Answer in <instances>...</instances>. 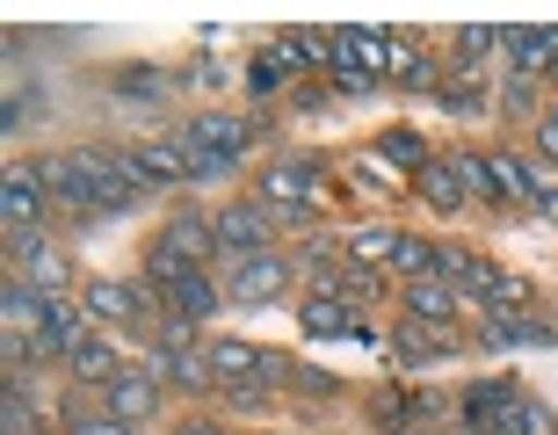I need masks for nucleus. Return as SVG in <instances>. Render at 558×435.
I'll use <instances>...</instances> for the list:
<instances>
[{
	"mask_svg": "<svg viewBox=\"0 0 558 435\" xmlns=\"http://www.w3.org/2000/svg\"><path fill=\"white\" fill-rule=\"evenodd\" d=\"M319 182H327V167H319V160H276L269 174H262V210L283 218V226H298V232H312Z\"/></svg>",
	"mask_w": 558,
	"mask_h": 435,
	"instance_id": "f257e3e1",
	"label": "nucleus"
},
{
	"mask_svg": "<svg viewBox=\"0 0 558 435\" xmlns=\"http://www.w3.org/2000/svg\"><path fill=\"white\" fill-rule=\"evenodd\" d=\"M218 305H226V298H218V283H210L204 269H189L182 283L167 290V312H174V319H189V327H196V319H210Z\"/></svg>",
	"mask_w": 558,
	"mask_h": 435,
	"instance_id": "a211bd4d",
	"label": "nucleus"
},
{
	"mask_svg": "<svg viewBox=\"0 0 558 435\" xmlns=\"http://www.w3.org/2000/svg\"><path fill=\"white\" fill-rule=\"evenodd\" d=\"M486 167H494V189H500V196H522V204H537V196H544V182L515 160V153H486Z\"/></svg>",
	"mask_w": 558,
	"mask_h": 435,
	"instance_id": "b1692460",
	"label": "nucleus"
},
{
	"mask_svg": "<svg viewBox=\"0 0 558 435\" xmlns=\"http://www.w3.org/2000/svg\"><path fill=\"white\" fill-rule=\"evenodd\" d=\"M551 124H558V109H551Z\"/></svg>",
	"mask_w": 558,
	"mask_h": 435,
	"instance_id": "79ce46f5",
	"label": "nucleus"
},
{
	"mask_svg": "<svg viewBox=\"0 0 558 435\" xmlns=\"http://www.w3.org/2000/svg\"><path fill=\"white\" fill-rule=\"evenodd\" d=\"M290 73H298V59L283 51V37H269V44L247 59V73H240V81H247V95H283Z\"/></svg>",
	"mask_w": 558,
	"mask_h": 435,
	"instance_id": "ddd939ff",
	"label": "nucleus"
},
{
	"mask_svg": "<svg viewBox=\"0 0 558 435\" xmlns=\"http://www.w3.org/2000/svg\"><path fill=\"white\" fill-rule=\"evenodd\" d=\"M283 51L298 59V73H312V65H341V51H333V29H283Z\"/></svg>",
	"mask_w": 558,
	"mask_h": 435,
	"instance_id": "4be33fe9",
	"label": "nucleus"
},
{
	"mask_svg": "<svg viewBox=\"0 0 558 435\" xmlns=\"http://www.w3.org/2000/svg\"><path fill=\"white\" fill-rule=\"evenodd\" d=\"M450 44H457V59H464V65H486L500 51V29H494V22H464Z\"/></svg>",
	"mask_w": 558,
	"mask_h": 435,
	"instance_id": "c756f323",
	"label": "nucleus"
},
{
	"mask_svg": "<svg viewBox=\"0 0 558 435\" xmlns=\"http://www.w3.org/2000/svg\"><path fill=\"white\" fill-rule=\"evenodd\" d=\"M341 247H349L355 262H363V269L377 276V262H392V254H399V232H392V226H355L349 240H341Z\"/></svg>",
	"mask_w": 558,
	"mask_h": 435,
	"instance_id": "a878e982",
	"label": "nucleus"
},
{
	"mask_svg": "<svg viewBox=\"0 0 558 435\" xmlns=\"http://www.w3.org/2000/svg\"><path fill=\"white\" fill-rule=\"evenodd\" d=\"M333 95H377V81L355 73V65H333Z\"/></svg>",
	"mask_w": 558,
	"mask_h": 435,
	"instance_id": "c9c22d12",
	"label": "nucleus"
},
{
	"mask_svg": "<svg viewBox=\"0 0 558 435\" xmlns=\"http://www.w3.org/2000/svg\"><path fill=\"white\" fill-rule=\"evenodd\" d=\"M167 247L182 254V262H204V254H218V226L210 218H196V210H182V218H167V232H160Z\"/></svg>",
	"mask_w": 558,
	"mask_h": 435,
	"instance_id": "6ab92c4d",
	"label": "nucleus"
},
{
	"mask_svg": "<svg viewBox=\"0 0 558 435\" xmlns=\"http://www.w3.org/2000/svg\"><path fill=\"white\" fill-rule=\"evenodd\" d=\"M174 435H218V428H210V421H182V428H174Z\"/></svg>",
	"mask_w": 558,
	"mask_h": 435,
	"instance_id": "ea45409f",
	"label": "nucleus"
},
{
	"mask_svg": "<svg viewBox=\"0 0 558 435\" xmlns=\"http://www.w3.org/2000/svg\"><path fill=\"white\" fill-rule=\"evenodd\" d=\"M44 312H51V298H44V290H29L22 276H8V283H0V319H8V334H37Z\"/></svg>",
	"mask_w": 558,
	"mask_h": 435,
	"instance_id": "2eb2a0df",
	"label": "nucleus"
},
{
	"mask_svg": "<svg viewBox=\"0 0 558 435\" xmlns=\"http://www.w3.org/2000/svg\"><path fill=\"white\" fill-rule=\"evenodd\" d=\"M392 269H399V283H421V276H435V240H421V232H399Z\"/></svg>",
	"mask_w": 558,
	"mask_h": 435,
	"instance_id": "cd10ccee",
	"label": "nucleus"
},
{
	"mask_svg": "<svg viewBox=\"0 0 558 435\" xmlns=\"http://www.w3.org/2000/svg\"><path fill=\"white\" fill-rule=\"evenodd\" d=\"M537 145H544V160H558V124H551V117L537 124Z\"/></svg>",
	"mask_w": 558,
	"mask_h": 435,
	"instance_id": "58836bf2",
	"label": "nucleus"
},
{
	"mask_svg": "<svg viewBox=\"0 0 558 435\" xmlns=\"http://www.w3.org/2000/svg\"><path fill=\"white\" fill-rule=\"evenodd\" d=\"M298 392H319V399H327V392H333V377H327V371H298Z\"/></svg>",
	"mask_w": 558,
	"mask_h": 435,
	"instance_id": "4c0bfd02",
	"label": "nucleus"
},
{
	"mask_svg": "<svg viewBox=\"0 0 558 435\" xmlns=\"http://www.w3.org/2000/svg\"><path fill=\"white\" fill-rule=\"evenodd\" d=\"M0 435H37V407L22 399V385H15V377L0 385Z\"/></svg>",
	"mask_w": 558,
	"mask_h": 435,
	"instance_id": "2f4dec72",
	"label": "nucleus"
},
{
	"mask_svg": "<svg viewBox=\"0 0 558 435\" xmlns=\"http://www.w3.org/2000/svg\"><path fill=\"white\" fill-rule=\"evenodd\" d=\"M515 385L508 377H478V385H464L457 392V414H464V428L472 435H508V414H515Z\"/></svg>",
	"mask_w": 558,
	"mask_h": 435,
	"instance_id": "39448f33",
	"label": "nucleus"
},
{
	"mask_svg": "<svg viewBox=\"0 0 558 435\" xmlns=\"http://www.w3.org/2000/svg\"><path fill=\"white\" fill-rule=\"evenodd\" d=\"M450 349H457V334H450V327H421V319H407V327L392 334V355L407 363V371H421L428 355H450Z\"/></svg>",
	"mask_w": 558,
	"mask_h": 435,
	"instance_id": "f3484780",
	"label": "nucleus"
},
{
	"mask_svg": "<svg viewBox=\"0 0 558 435\" xmlns=\"http://www.w3.org/2000/svg\"><path fill=\"white\" fill-rule=\"evenodd\" d=\"M500 51H515L522 81H544V73L558 65V22L551 29H500Z\"/></svg>",
	"mask_w": 558,
	"mask_h": 435,
	"instance_id": "9d476101",
	"label": "nucleus"
},
{
	"mask_svg": "<svg viewBox=\"0 0 558 435\" xmlns=\"http://www.w3.org/2000/svg\"><path fill=\"white\" fill-rule=\"evenodd\" d=\"M508 435H558V414H551V399H515V414H508Z\"/></svg>",
	"mask_w": 558,
	"mask_h": 435,
	"instance_id": "473e14b6",
	"label": "nucleus"
},
{
	"mask_svg": "<svg viewBox=\"0 0 558 435\" xmlns=\"http://www.w3.org/2000/svg\"><path fill=\"white\" fill-rule=\"evenodd\" d=\"M210 226H218V254H226L232 269H240V262H254V254H269V210L247 204V196H240V204H226Z\"/></svg>",
	"mask_w": 558,
	"mask_h": 435,
	"instance_id": "7ed1b4c3",
	"label": "nucleus"
},
{
	"mask_svg": "<svg viewBox=\"0 0 558 435\" xmlns=\"http://www.w3.org/2000/svg\"><path fill=\"white\" fill-rule=\"evenodd\" d=\"M8 254L22 262V283H29V290H44V298H65L73 269H65V254L51 247L37 226H29V232H8Z\"/></svg>",
	"mask_w": 558,
	"mask_h": 435,
	"instance_id": "20e7f679",
	"label": "nucleus"
},
{
	"mask_svg": "<svg viewBox=\"0 0 558 435\" xmlns=\"http://www.w3.org/2000/svg\"><path fill=\"white\" fill-rule=\"evenodd\" d=\"M333 51H341V65L371 73V81L392 73V37H385V29H333Z\"/></svg>",
	"mask_w": 558,
	"mask_h": 435,
	"instance_id": "9b49d317",
	"label": "nucleus"
},
{
	"mask_svg": "<svg viewBox=\"0 0 558 435\" xmlns=\"http://www.w3.org/2000/svg\"><path fill=\"white\" fill-rule=\"evenodd\" d=\"M407 189H414V196H428V210H442V218H457V210L472 204V196H464V182H457V167H450V160H428V167H421V174H414Z\"/></svg>",
	"mask_w": 558,
	"mask_h": 435,
	"instance_id": "4468645a",
	"label": "nucleus"
},
{
	"mask_svg": "<svg viewBox=\"0 0 558 435\" xmlns=\"http://www.w3.org/2000/svg\"><path fill=\"white\" fill-rule=\"evenodd\" d=\"M174 145H182V160H189V182H226V174H232V160H218V153L196 145L189 131H174Z\"/></svg>",
	"mask_w": 558,
	"mask_h": 435,
	"instance_id": "7c9ffc66",
	"label": "nucleus"
},
{
	"mask_svg": "<svg viewBox=\"0 0 558 435\" xmlns=\"http://www.w3.org/2000/svg\"><path fill=\"white\" fill-rule=\"evenodd\" d=\"M349 182H377V189H399V174L385 160H371V153H363V160H349Z\"/></svg>",
	"mask_w": 558,
	"mask_h": 435,
	"instance_id": "f704fd0d",
	"label": "nucleus"
},
{
	"mask_svg": "<svg viewBox=\"0 0 558 435\" xmlns=\"http://www.w3.org/2000/svg\"><path fill=\"white\" fill-rule=\"evenodd\" d=\"M102 392H109V414H117V421H145L153 407H160V385H153L145 371H124V377H109Z\"/></svg>",
	"mask_w": 558,
	"mask_h": 435,
	"instance_id": "dca6fc26",
	"label": "nucleus"
},
{
	"mask_svg": "<svg viewBox=\"0 0 558 435\" xmlns=\"http://www.w3.org/2000/svg\"><path fill=\"white\" fill-rule=\"evenodd\" d=\"M0 218H8V232H29L44 218V182L37 167H8L0 174Z\"/></svg>",
	"mask_w": 558,
	"mask_h": 435,
	"instance_id": "1a4fd4ad",
	"label": "nucleus"
},
{
	"mask_svg": "<svg viewBox=\"0 0 558 435\" xmlns=\"http://www.w3.org/2000/svg\"><path fill=\"white\" fill-rule=\"evenodd\" d=\"M530 95H537V81H522V73H508V95H500V102H508V109H530Z\"/></svg>",
	"mask_w": 558,
	"mask_h": 435,
	"instance_id": "e433bc0d",
	"label": "nucleus"
},
{
	"mask_svg": "<svg viewBox=\"0 0 558 435\" xmlns=\"http://www.w3.org/2000/svg\"><path fill=\"white\" fill-rule=\"evenodd\" d=\"M189 269H196V262H182V254L167 247V240H153V247H145V283L160 290V298H167V290H174V283H182Z\"/></svg>",
	"mask_w": 558,
	"mask_h": 435,
	"instance_id": "bb28decb",
	"label": "nucleus"
},
{
	"mask_svg": "<svg viewBox=\"0 0 558 435\" xmlns=\"http://www.w3.org/2000/svg\"><path fill=\"white\" fill-rule=\"evenodd\" d=\"M377 160H385V167H407V174H421L435 153H428V138H421V131L399 124V131H385V138H377Z\"/></svg>",
	"mask_w": 558,
	"mask_h": 435,
	"instance_id": "5701e85b",
	"label": "nucleus"
},
{
	"mask_svg": "<svg viewBox=\"0 0 558 435\" xmlns=\"http://www.w3.org/2000/svg\"><path fill=\"white\" fill-rule=\"evenodd\" d=\"M65 435H131V421H117L109 407H73V414H65Z\"/></svg>",
	"mask_w": 558,
	"mask_h": 435,
	"instance_id": "72a5a7b5",
	"label": "nucleus"
},
{
	"mask_svg": "<svg viewBox=\"0 0 558 435\" xmlns=\"http://www.w3.org/2000/svg\"><path fill=\"white\" fill-rule=\"evenodd\" d=\"M283 290H290L283 254H254V262L232 269V305H269V298H283Z\"/></svg>",
	"mask_w": 558,
	"mask_h": 435,
	"instance_id": "6e6552de",
	"label": "nucleus"
},
{
	"mask_svg": "<svg viewBox=\"0 0 558 435\" xmlns=\"http://www.w3.org/2000/svg\"><path fill=\"white\" fill-rule=\"evenodd\" d=\"M435 95H442L457 117H478V109H486V65H457V73H442Z\"/></svg>",
	"mask_w": 558,
	"mask_h": 435,
	"instance_id": "aec40b11",
	"label": "nucleus"
},
{
	"mask_svg": "<svg viewBox=\"0 0 558 435\" xmlns=\"http://www.w3.org/2000/svg\"><path fill=\"white\" fill-rule=\"evenodd\" d=\"M81 298H87L95 319H109V327H145L153 312H167V298L153 283H117V276H95Z\"/></svg>",
	"mask_w": 558,
	"mask_h": 435,
	"instance_id": "f03ea898",
	"label": "nucleus"
},
{
	"mask_svg": "<svg viewBox=\"0 0 558 435\" xmlns=\"http://www.w3.org/2000/svg\"><path fill=\"white\" fill-rule=\"evenodd\" d=\"M457 312H464V290H450L442 276H421V283H407V319H421V327H450Z\"/></svg>",
	"mask_w": 558,
	"mask_h": 435,
	"instance_id": "f8f14e48",
	"label": "nucleus"
},
{
	"mask_svg": "<svg viewBox=\"0 0 558 435\" xmlns=\"http://www.w3.org/2000/svg\"><path fill=\"white\" fill-rule=\"evenodd\" d=\"M65 371L87 377V385H109V377H124V371H117V349H109V341H95V334H87L81 349L65 355Z\"/></svg>",
	"mask_w": 558,
	"mask_h": 435,
	"instance_id": "393cba45",
	"label": "nucleus"
},
{
	"mask_svg": "<svg viewBox=\"0 0 558 435\" xmlns=\"http://www.w3.org/2000/svg\"><path fill=\"white\" fill-rule=\"evenodd\" d=\"M131 167H138L145 189H182L189 182V160H182V145H174V131L138 138V145H131Z\"/></svg>",
	"mask_w": 558,
	"mask_h": 435,
	"instance_id": "423d86ee",
	"label": "nucleus"
},
{
	"mask_svg": "<svg viewBox=\"0 0 558 435\" xmlns=\"http://www.w3.org/2000/svg\"><path fill=\"white\" fill-rule=\"evenodd\" d=\"M189 138L196 145H210V153H218V160H247V145L262 138V124H247V117H226V109H210V117H196V124H182Z\"/></svg>",
	"mask_w": 558,
	"mask_h": 435,
	"instance_id": "0eeeda50",
	"label": "nucleus"
},
{
	"mask_svg": "<svg viewBox=\"0 0 558 435\" xmlns=\"http://www.w3.org/2000/svg\"><path fill=\"white\" fill-rule=\"evenodd\" d=\"M450 167H457V182H464V196L472 204H494L500 189H494V167L478 160V153H450Z\"/></svg>",
	"mask_w": 558,
	"mask_h": 435,
	"instance_id": "c85d7f7f",
	"label": "nucleus"
},
{
	"mask_svg": "<svg viewBox=\"0 0 558 435\" xmlns=\"http://www.w3.org/2000/svg\"><path fill=\"white\" fill-rule=\"evenodd\" d=\"M399 435H435V428H399Z\"/></svg>",
	"mask_w": 558,
	"mask_h": 435,
	"instance_id": "a19ab883",
	"label": "nucleus"
},
{
	"mask_svg": "<svg viewBox=\"0 0 558 435\" xmlns=\"http://www.w3.org/2000/svg\"><path fill=\"white\" fill-rule=\"evenodd\" d=\"M298 327L312 341H341V334H355V312H341V298H312V305H298Z\"/></svg>",
	"mask_w": 558,
	"mask_h": 435,
	"instance_id": "412c9836",
	"label": "nucleus"
}]
</instances>
